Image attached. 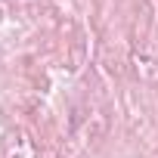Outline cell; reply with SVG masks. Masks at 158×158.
Segmentation results:
<instances>
[]
</instances>
